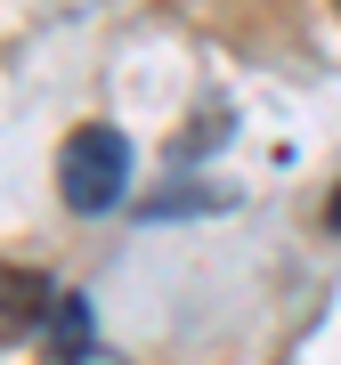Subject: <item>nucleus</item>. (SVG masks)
I'll list each match as a JSON object with an SVG mask.
<instances>
[{"label": "nucleus", "instance_id": "nucleus-2", "mask_svg": "<svg viewBox=\"0 0 341 365\" xmlns=\"http://www.w3.org/2000/svg\"><path fill=\"white\" fill-rule=\"evenodd\" d=\"M49 341H57V349H81V341H90V309H81V300H57V325H49Z\"/></svg>", "mask_w": 341, "mask_h": 365}, {"label": "nucleus", "instance_id": "nucleus-3", "mask_svg": "<svg viewBox=\"0 0 341 365\" xmlns=\"http://www.w3.org/2000/svg\"><path fill=\"white\" fill-rule=\"evenodd\" d=\"M325 220H333V227H341V187H333V203H325Z\"/></svg>", "mask_w": 341, "mask_h": 365}, {"label": "nucleus", "instance_id": "nucleus-1", "mask_svg": "<svg viewBox=\"0 0 341 365\" xmlns=\"http://www.w3.org/2000/svg\"><path fill=\"white\" fill-rule=\"evenodd\" d=\"M122 187H131V138H122L114 122L73 130L66 155H57V195H66L73 211H114Z\"/></svg>", "mask_w": 341, "mask_h": 365}]
</instances>
